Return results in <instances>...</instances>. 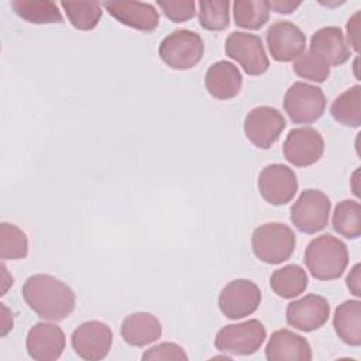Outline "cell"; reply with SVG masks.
Here are the masks:
<instances>
[{"label":"cell","instance_id":"e575fe53","mask_svg":"<svg viewBox=\"0 0 361 361\" xmlns=\"http://www.w3.org/2000/svg\"><path fill=\"white\" fill-rule=\"evenodd\" d=\"M360 269H361V267H360V264H355L353 268H351V271H350V274L347 275V279H345V282H347V288L350 289V292L354 295V296H357V298H360L361 296V278H360Z\"/></svg>","mask_w":361,"mask_h":361},{"label":"cell","instance_id":"8fae6325","mask_svg":"<svg viewBox=\"0 0 361 361\" xmlns=\"http://www.w3.org/2000/svg\"><path fill=\"white\" fill-rule=\"evenodd\" d=\"M298 186L296 173L283 164H269L258 175V190L262 199L272 206L289 203Z\"/></svg>","mask_w":361,"mask_h":361},{"label":"cell","instance_id":"7a4b0ae2","mask_svg":"<svg viewBox=\"0 0 361 361\" xmlns=\"http://www.w3.org/2000/svg\"><path fill=\"white\" fill-rule=\"evenodd\" d=\"M305 264L319 281L337 279L348 265L347 245L331 234H322L307 244Z\"/></svg>","mask_w":361,"mask_h":361},{"label":"cell","instance_id":"1f68e13d","mask_svg":"<svg viewBox=\"0 0 361 361\" xmlns=\"http://www.w3.org/2000/svg\"><path fill=\"white\" fill-rule=\"evenodd\" d=\"M193 0H178V1H158V7L162 10L165 17L173 23H183L193 18L195 10Z\"/></svg>","mask_w":361,"mask_h":361},{"label":"cell","instance_id":"2e32d148","mask_svg":"<svg viewBox=\"0 0 361 361\" xmlns=\"http://www.w3.org/2000/svg\"><path fill=\"white\" fill-rule=\"evenodd\" d=\"M66 338L63 330L52 323L39 322L34 324L25 340L28 355L37 361H54L65 350Z\"/></svg>","mask_w":361,"mask_h":361},{"label":"cell","instance_id":"6da1fadb","mask_svg":"<svg viewBox=\"0 0 361 361\" xmlns=\"http://www.w3.org/2000/svg\"><path fill=\"white\" fill-rule=\"evenodd\" d=\"M21 293L31 310L51 322L66 319L76 305L72 288L48 274H35L27 278Z\"/></svg>","mask_w":361,"mask_h":361},{"label":"cell","instance_id":"ac0fdd59","mask_svg":"<svg viewBox=\"0 0 361 361\" xmlns=\"http://www.w3.org/2000/svg\"><path fill=\"white\" fill-rule=\"evenodd\" d=\"M265 357L268 361H310L312 348L300 334L281 329L271 334L265 345Z\"/></svg>","mask_w":361,"mask_h":361},{"label":"cell","instance_id":"4316f807","mask_svg":"<svg viewBox=\"0 0 361 361\" xmlns=\"http://www.w3.org/2000/svg\"><path fill=\"white\" fill-rule=\"evenodd\" d=\"M267 0H237L233 3L235 25L245 30H259L269 18Z\"/></svg>","mask_w":361,"mask_h":361},{"label":"cell","instance_id":"836d02e7","mask_svg":"<svg viewBox=\"0 0 361 361\" xmlns=\"http://www.w3.org/2000/svg\"><path fill=\"white\" fill-rule=\"evenodd\" d=\"M360 11H355L347 21V39L351 48L360 51Z\"/></svg>","mask_w":361,"mask_h":361},{"label":"cell","instance_id":"5bb4252c","mask_svg":"<svg viewBox=\"0 0 361 361\" xmlns=\"http://www.w3.org/2000/svg\"><path fill=\"white\" fill-rule=\"evenodd\" d=\"M267 45L272 59L290 62L296 59L306 47V35L290 21L276 20L265 32Z\"/></svg>","mask_w":361,"mask_h":361},{"label":"cell","instance_id":"7402d4cb","mask_svg":"<svg viewBox=\"0 0 361 361\" xmlns=\"http://www.w3.org/2000/svg\"><path fill=\"white\" fill-rule=\"evenodd\" d=\"M333 327L343 343L358 347L361 344V302L345 300L336 307Z\"/></svg>","mask_w":361,"mask_h":361},{"label":"cell","instance_id":"4fadbf2b","mask_svg":"<svg viewBox=\"0 0 361 361\" xmlns=\"http://www.w3.org/2000/svg\"><path fill=\"white\" fill-rule=\"evenodd\" d=\"M324 152L322 134L312 127H298L288 133L283 141V157L295 166H310L316 164Z\"/></svg>","mask_w":361,"mask_h":361},{"label":"cell","instance_id":"ffe728a7","mask_svg":"<svg viewBox=\"0 0 361 361\" xmlns=\"http://www.w3.org/2000/svg\"><path fill=\"white\" fill-rule=\"evenodd\" d=\"M120 334L128 345L145 347L161 337L162 326L158 317L152 313L135 312L124 317Z\"/></svg>","mask_w":361,"mask_h":361},{"label":"cell","instance_id":"3957f363","mask_svg":"<svg viewBox=\"0 0 361 361\" xmlns=\"http://www.w3.org/2000/svg\"><path fill=\"white\" fill-rule=\"evenodd\" d=\"M296 247V235L293 230L278 221L261 224L252 231L251 248L254 255L271 265L288 261Z\"/></svg>","mask_w":361,"mask_h":361},{"label":"cell","instance_id":"cb8c5ba5","mask_svg":"<svg viewBox=\"0 0 361 361\" xmlns=\"http://www.w3.org/2000/svg\"><path fill=\"white\" fill-rule=\"evenodd\" d=\"M331 117L343 126L360 127L361 124V86L354 85L334 99L330 107Z\"/></svg>","mask_w":361,"mask_h":361},{"label":"cell","instance_id":"484cf974","mask_svg":"<svg viewBox=\"0 0 361 361\" xmlns=\"http://www.w3.org/2000/svg\"><path fill=\"white\" fill-rule=\"evenodd\" d=\"M333 228L340 235L355 240L361 235V206L357 200H341L334 207Z\"/></svg>","mask_w":361,"mask_h":361},{"label":"cell","instance_id":"e0dca14e","mask_svg":"<svg viewBox=\"0 0 361 361\" xmlns=\"http://www.w3.org/2000/svg\"><path fill=\"white\" fill-rule=\"evenodd\" d=\"M104 8L121 24L140 30L154 31L159 25V13L149 3L144 1H104Z\"/></svg>","mask_w":361,"mask_h":361},{"label":"cell","instance_id":"d4e9b609","mask_svg":"<svg viewBox=\"0 0 361 361\" xmlns=\"http://www.w3.org/2000/svg\"><path fill=\"white\" fill-rule=\"evenodd\" d=\"M10 6L18 17L32 24H55L63 21L58 4L54 1L13 0Z\"/></svg>","mask_w":361,"mask_h":361},{"label":"cell","instance_id":"277c9868","mask_svg":"<svg viewBox=\"0 0 361 361\" xmlns=\"http://www.w3.org/2000/svg\"><path fill=\"white\" fill-rule=\"evenodd\" d=\"M158 54L169 68L186 71L200 62L204 54V42L195 31L175 30L161 41Z\"/></svg>","mask_w":361,"mask_h":361},{"label":"cell","instance_id":"7c38bea8","mask_svg":"<svg viewBox=\"0 0 361 361\" xmlns=\"http://www.w3.org/2000/svg\"><path fill=\"white\" fill-rule=\"evenodd\" d=\"M111 343V329L100 320H89L79 324L71 336V344L75 353L89 361L103 360L109 354Z\"/></svg>","mask_w":361,"mask_h":361},{"label":"cell","instance_id":"4dcf8cb0","mask_svg":"<svg viewBox=\"0 0 361 361\" xmlns=\"http://www.w3.org/2000/svg\"><path fill=\"white\" fill-rule=\"evenodd\" d=\"M293 72L307 80L323 83L330 75V65L324 58L307 49L303 51L293 62Z\"/></svg>","mask_w":361,"mask_h":361},{"label":"cell","instance_id":"9c48e42d","mask_svg":"<svg viewBox=\"0 0 361 361\" xmlns=\"http://www.w3.org/2000/svg\"><path fill=\"white\" fill-rule=\"evenodd\" d=\"M226 55L237 61L245 73L258 76L267 72L269 61L265 54L262 41L255 34L234 31L226 38Z\"/></svg>","mask_w":361,"mask_h":361},{"label":"cell","instance_id":"603a6c76","mask_svg":"<svg viewBox=\"0 0 361 361\" xmlns=\"http://www.w3.org/2000/svg\"><path fill=\"white\" fill-rule=\"evenodd\" d=\"M307 274L296 264H289L278 268L272 272L269 278V285L274 293L283 299H292L299 296L307 288Z\"/></svg>","mask_w":361,"mask_h":361},{"label":"cell","instance_id":"44dd1931","mask_svg":"<svg viewBox=\"0 0 361 361\" xmlns=\"http://www.w3.org/2000/svg\"><path fill=\"white\" fill-rule=\"evenodd\" d=\"M309 49L326 59L330 66H338L350 59V48L340 27H323L313 32Z\"/></svg>","mask_w":361,"mask_h":361},{"label":"cell","instance_id":"d6986e66","mask_svg":"<svg viewBox=\"0 0 361 361\" xmlns=\"http://www.w3.org/2000/svg\"><path fill=\"white\" fill-rule=\"evenodd\" d=\"M204 85L210 96L219 100L235 97L243 86V76L238 68L228 61H217L209 66Z\"/></svg>","mask_w":361,"mask_h":361},{"label":"cell","instance_id":"52a82bcc","mask_svg":"<svg viewBox=\"0 0 361 361\" xmlns=\"http://www.w3.org/2000/svg\"><path fill=\"white\" fill-rule=\"evenodd\" d=\"M331 202L319 189H305L290 209V221L306 234L322 231L329 223Z\"/></svg>","mask_w":361,"mask_h":361},{"label":"cell","instance_id":"8992f818","mask_svg":"<svg viewBox=\"0 0 361 361\" xmlns=\"http://www.w3.org/2000/svg\"><path fill=\"white\" fill-rule=\"evenodd\" d=\"M283 109L295 124H310L323 116L326 96L314 85L295 82L283 96Z\"/></svg>","mask_w":361,"mask_h":361},{"label":"cell","instance_id":"f1b7e54d","mask_svg":"<svg viewBox=\"0 0 361 361\" xmlns=\"http://www.w3.org/2000/svg\"><path fill=\"white\" fill-rule=\"evenodd\" d=\"M28 254L27 234L13 223H0V258L21 259Z\"/></svg>","mask_w":361,"mask_h":361},{"label":"cell","instance_id":"83f0119b","mask_svg":"<svg viewBox=\"0 0 361 361\" xmlns=\"http://www.w3.org/2000/svg\"><path fill=\"white\" fill-rule=\"evenodd\" d=\"M69 23L82 31L93 30L102 17V6L97 1H61Z\"/></svg>","mask_w":361,"mask_h":361},{"label":"cell","instance_id":"d590c367","mask_svg":"<svg viewBox=\"0 0 361 361\" xmlns=\"http://www.w3.org/2000/svg\"><path fill=\"white\" fill-rule=\"evenodd\" d=\"M268 3H269V8L282 14H289L300 6V1H286V0H275Z\"/></svg>","mask_w":361,"mask_h":361},{"label":"cell","instance_id":"f546056e","mask_svg":"<svg viewBox=\"0 0 361 361\" xmlns=\"http://www.w3.org/2000/svg\"><path fill=\"white\" fill-rule=\"evenodd\" d=\"M199 23L204 30L221 31L230 24V3L227 0L199 1Z\"/></svg>","mask_w":361,"mask_h":361},{"label":"cell","instance_id":"9a60e30c","mask_svg":"<svg viewBox=\"0 0 361 361\" xmlns=\"http://www.w3.org/2000/svg\"><path fill=\"white\" fill-rule=\"evenodd\" d=\"M329 316V302L316 293H309L286 306L288 324L305 333L320 329L327 322Z\"/></svg>","mask_w":361,"mask_h":361},{"label":"cell","instance_id":"d6a6232c","mask_svg":"<svg viewBox=\"0 0 361 361\" xmlns=\"http://www.w3.org/2000/svg\"><path fill=\"white\" fill-rule=\"evenodd\" d=\"M142 361H149V360H182L186 361L188 355L185 350L175 344V343H161L149 350H147L142 354Z\"/></svg>","mask_w":361,"mask_h":361},{"label":"cell","instance_id":"ba28073f","mask_svg":"<svg viewBox=\"0 0 361 361\" xmlns=\"http://www.w3.org/2000/svg\"><path fill=\"white\" fill-rule=\"evenodd\" d=\"M285 127V117L279 110L271 106L254 107L244 118L245 137L261 149L271 148L278 141Z\"/></svg>","mask_w":361,"mask_h":361},{"label":"cell","instance_id":"30bf717a","mask_svg":"<svg viewBox=\"0 0 361 361\" xmlns=\"http://www.w3.org/2000/svg\"><path fill=\"white\" fill-rule=\"evenodd\" d=\"M261 290L250 279H234L228 282L219 295L220 312L231 319H243L252 314L261 303Z\"/></svg>","mask_w":361,"mask_h":361},{"label":"cell","instance_id":"5b68a950","mask_svg":"<svg viewBox=\"0 0 361 361\" xmlns=\"http://www.w3.org/2000/svg\"><path fill=\"white\" fill-rule=\"evenodd\" d=\"M267 338L264 324L257 319L227 324L221 327L214 338V345L221 353L233 355H251L257 353Z\"/></svg>","mask_w":361,"mask_h":361}]
</instances>
